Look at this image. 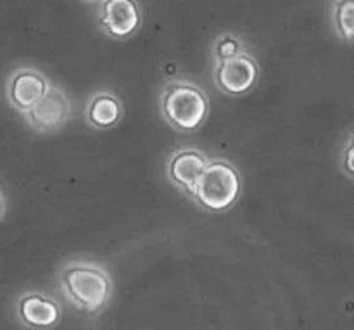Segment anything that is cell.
<instances>
[{
	"label": "cell",
	"mask_w": 354,
	"mask_h": 330,
	"mask_svg": "<svg viewBox=\"0 0 354 330\" xmlns=\"http://www.w3.org/2000/svg\"><path fill=\"white\" fill-rule=\"evenodd\" d=\"M57 286L64 300L88 317L106 310L114 291L109 268L92 258L68 259L57 270Z\"/></svg>",
	"instance_id": "obj_1"
},
{
	"label": "cell",
	"mask_w": 354,
	"mask_h": 330,
	"mask_svg": "<svg viewBox=\"0 0 354 330\" xmlns=\"http://www.w3.org/2000/svg\"><path fill=\"white\" fill-rule=\"evenodd\" d=\"M16 317L23 327L50 330L61 322L62 308L55 297L41 291H26L16 301Z\"/></svg>",
	"instance_id": "obj_9"
},
{
	"label": "cell",
	"mask_w": 354,
	"mask_h": 330,
	"mask_svg": "<svg viewBox=\"0 0 354 330\" xmlns=\"http://www.w3.org/2000/svg\"><path fill=\"white\" fill-rule=\"evenodd\" d=\"M6 213H7V199H6V194H3V190L0 189V221L3 220Z\"/></svg>",
	"instance_id": "obj_14"
},
{
	"label": "cell",
	"mask_w": 354,
	"mask_h": 330,
	"mask_svg": "<svg viewBox=\"0 0 354 330\" xmlns=\"http://www.w3.org/2000/svg\"><path fill=\"white\" fill-rule=\"evenodd\" d=\"M158 107L161 118L173 130L180 134H194L207 121L209 97L194 80L175 76L162 85Z\"/></svg>",
	"instance_id": "obj_2"
},
{
	"label": "cell",
	"mask_w": 354,
	"mask_h": 330,
	"mask_svg": "<svg viewBox=\"0 0 354 330\" xmlns=\"http://www.w3.org/2000/svg\"><path fill=\"white\" fill-rule=\"evenodd\" d=\"M241 194L242 176L237 166L225 158H213L190 199L207 213H225L237 204Z\"/></svg>",
	"instance_id": "obj_3"
},
{
	"label": "cell",
	"mask_w": 354,
	"mask_h": 330,
	"mask_svg": "<svg viewBox=\"0 0 354 330\" xmlns=\"http://www.w3.org/2000/svg\"><path fill=\"white\" fill-rule=\"evenodd\" d=\"M214 86L230 97H242L259 82V64L249 51L221 62H211Z\"/></svg>",
	"instance_id": "obj_4"
},
{
	"label": "cell",
	"mask_w": 354,
	"mask_h": 330,
	"mask_svg": "<svg viewBox=\"0 0 354 330\" xmlns=\"http://www.w3.org/2000/svg\"><path fill=\"white\" fill-rule=\"evenodd\" d=\"M248 51L245 42L235 33H223L214 40L211 47V62H221L227 59L241 55L242 52Z\"/></svg>",
	"instance_id": "obj_12"
},
{
	"label": "cell",
	"mask_w": 354,
	"mask_h": 330,
	"mask_svg": "<svg viewBox=\"0 0 354 330\" xmlns=\"http://www.w3.org/2000/svg\"><path fill=\"white\" fill-rule=\"evenodd\" d=\"M339 169L346 178L354 182V130L346 135L341 149H339Z\"/></svg>",
	"instance_id": "obj_13"
},
{
	"label": "cell",
	"mask_w": 354,
	"mask_h": 330,
	"mask_svg": "<svg viewBox=\"0 0 354 330\" xmlns=\"http://www.w3.org/2000/svg\"><path fill=\"white\" fill-rule=\"evenodd\" d=\"M54 83L35 66H17L6 80V100L16 113H24L37 106Z\"/></svg>",
	"instance_id": "obj_5"
},
{
	"label": "cell",
	"mask_w": 354,
	"mask_h": 330,
	"mask_svg": "<svg viewBox=\"0 0 354 330\" xmlns=\"http://www.w3.org/2000/svg\"><path fill=\"white\" fill-rule=\"evenodd\" d=\"M124 114L123 102L111 90H97L86 99L83 107V118L90 128L106 131L113 130L121 123Z\"/></svg>",
	"instance_id": "obj_10"
},
{
	"label": "cell",
	"mask_w": 354,
	"mask_h": 330,
	"mask_svg": "<svg viewBox=\"0 0 354 330\" xmlns=\"http://www.w3.org/2000/svg\"><path fill=\"white\" fill-rule=\"evenodd\" d=\"M209 159L211 158H207L203 149L194 147V145L175 149L166 161V178L176 190L185 194L187 197H192Z\"/></svg>",
	"instance_id": "obj_8"
},
{
	"label": "cell",
	"mask_w": 354,
	"mask_h": 330,
	"mask_svg": "<svg viewBox=\"0 0 354 330\" xmlns=\"http://www.w3.org/2000/svg\"><path fill=\"white\" fill-rule=\"evenodd\" d=\"M142 9L138 0H100L97 7V24L106 37L128 40L142 26Z\"/></svg>",
	"instance_id": "obj_7"
},
{
	"label": "cell",
	"mask_w": 354,
	"mask_h": 330,
	"mask_svg": "<svg viewBox=\"0 0 354 330\" xmlns=\"http://www.w3.org/2000/svg\"><path fill=\"white\" fill-rule=\"evenodd\" d=\"M82 2H85V3H95V2H100V0H82Z\"/></svg>",
	"instance_id": "obj_15"
},
{
	"label": "cell",
	"mask_w": 354,
	"mask_h": 330,
	"mask_svg": "<svg viewBox=\"0 0 354 330\" xmlns=\"http://www.w3.org/2000/svg\"><path fill=\"white\" fill-rule=\"evenodd\" d=\"M327 12L332 33L344 44L354 45V0H330Z\"/></svg>",
	"instance_id": "obj_11"
},
{
	"label": "cell",
	"mask_w": 354,
	"mask_h": 330,
	"mask_svg": "<svg viewBox=\"0 0 354 330\" xmlns=\"http://www.w3.org/2000/svg\"><path fill=\"white\" fill-rule=\"evenodd\" d=\"M28 128L38 135H52L61 131L73 118V100L64 89L52 85L44 99L23 114Z\"/></svg>",
	"instance_id": "obj_6"
}]
</instances>
